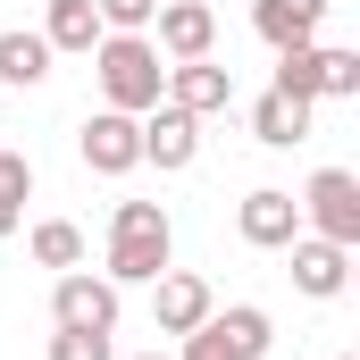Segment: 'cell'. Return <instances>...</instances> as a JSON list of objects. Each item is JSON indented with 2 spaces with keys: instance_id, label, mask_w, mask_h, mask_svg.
<instances>
[{
  "instance_id": "1",
  "label": "cell",
  "mask_w": 360,
  "mask_h": 360,
  "mask_svg": "<svg viewBox=\"0 0 360 360\" xmlns=\"http://www.w3.org/2000/svg\"><path fill=\"white\" fill-rule=\"evenodd\" d=\"M92 76H101V109H126V117L160 109V92H168L160 42H143V34H101L92 42Z\"/></svg>"
},
{
  "instance_id": "2",
  "label": "cell",
  "mask_w": 360,
  "mask_h": 360,
  "mask_svg": "<svg viewBox=\"0 0 360 360\" xmlns=\"http://www.w3.org/2000/svg\"><path fill=\"white\" fill-rule=\"evenodd\" d=\"M168 252H176L168 210H160V201H117V218H109V285H151V276H168Z\"/></svg>"
},
{
  "instance_id": "3",
  "label": "cell",
  "mask_w": 360,
  "mask_h": 360,
  "mask_svg": "<svg viewBox=\"0 0 360 360\" xmlns=\"http://www.w3.org/2000/svg\"><path fill=\"white\" fill-rule=\"evenodd\" d=\"M276 92H293V101H319V92L352 101V92H360V51H335V42H293V51H276Z\"/></svg>"
},
{
  "instance_id": "4",
  "label": "cell",
  "mask_w": 360,
  "mask_h": 360,
  "mask_svg": "<svg viewBox=\"0 0 360 360\" xmlns=\"http://www.w3.org/2000/svg\"><path fill=\"white\" fill-rule=\"evenodd\" d=\"M269 344H276L269 310L235 302V310H210V319L184 335V360H269Z\"/></svg>"
},
{
  "instance_id": "5",
  "label": "cell",
  "mask_w": 360,
  "mask_h": 360,
  "mask_svg": "<svg viewBox=\"0 0 360 360\" xmlns=\"http://www.w3.org/2000/svg\"><path fill=\"white\" fill-rule=\"evenodd\" d=\"M302 218H310L327 243L352 252V243H360V176H352V168H319V176L302 184Z\"/></svg>"
},
{
  "instance_id": "6",
  "label": "cell",
  "mask_w": 360,
  "mask_h": 360,
  "mask_svg": "<svg viewBox=\"0 0 360 360\" xmlns=\"http://www.w3.org/2000/svg\"><path fill=\"white\" fill-rule=\"evenodd\" d=\"M76 151H84L92 176H126V168H143V117H126V109H92L84 134H76Z\"/></svg>"
},
{
  "instance_id": "7",
  "label": "cell",
  "mask_w": 360,
  "mask_h": 360,
  "mask_svg": "<svg viewBox=\"0 0 360 360\" xmlns=\"http://www.w3.org/2000/svg\"><path fill=\"white\" fill-rule=\"evenodd\" d=\"M51 327H84V335H117V285L109 276L68 269L59 293H51Z\"/></svg>"
},
{
  "instance_id": "8",
  "label": "cell",
  "mask_w": 360,
  "mask_h": 360,
  "mask_svg": "<svg viewBox=\"0 0 360 360\" xmlns=\"http://www.w3.org/2000/svg\"><path fill=\"white\" fill-rule=\"evenodd\" d=\"M235 226H243V243H252V252H285V243L302 235V201H293L285 184H260V193H243Z\"/></svg>"
},
{
  "instance_id": "9",
  "label": "cell",
  "mask_w": 360,
  "mask_h": 360,
  "mask_svg": "<svg viewBox=\"0 0 360 360\" xmlns=\"http://www.w3.org/2000/svg\"><path fill=\"white\" fill-rule=\"evenodd\" d=\"M193 151H201V117H193V109H176V101L143 109V160H160V168H193Z\"/></svg>"
},
{
  "instance_id": "10",
  "label": "cell",
  "mask_w": 360,
  "mask_h": 360,
  "mask_svg": "<svg viewBox=\"0 0 360 360\" xmlns=\"http://www.w3.org/2000/svg\"><path fill=\"white\" fill-rule=\"evenodd\" d=\"M210 310H218V302H210V285H201V276H184V269L151 276V319H160V335H193Z\"/></svg>"
},
{
  "instance_id": "11",
  "label": "cell",
  "mask_w": 360,
  "mask_h": 360,
  "mask_svg": "<svg viewBox=\"0 0 360 360\" xmlns=\"http://www.w3.org/2000/svg\"><path fill=\"white\" fill-rule=\"evenodd\" d=\"M344 276H352V252H344V243H327V235H293V285H302L310 302H335Z\"/></svg>"
},
{
  "instance_id": "12",
  "label": "cell",
  "mask_w": 360,
  "mask_h": 360,
  "mask_svg": "<svg viewBox=\"0 0 360 360\" xmlns=\"http://www.w3.org/2000/svg\"><path fill=\"white\" fill-rule=\"evenodd\" d=\"M168 101L193 109V117H210V109L235 101V68H218V59H176V68H168Z\"/></svg>"
},
{
  "instance_id": "13",
  "label": "cell",
  "mask_w": 360,
  "mask_h": 360,
  "mask_svg": "<svg viewBox=\"0 0 360 360\" xmlns=\"http://www.w3.org/2000/svg\"><path fill=\"white\" fill-rule=\"evenodd\" d=\"M327 8L335 0H252V25H260L269 51H293V42H319V17Z\"/></svg>"
},
{
  "instance_id": "14",
  "label": "cell",
  "mask_w": 360,
  "mask_h": 360,
  "mask_svg": "<svg viewBox=\"0 0 360 360\" xmlns=\"http://www.w3.org/2000/svg\"><path fill=\"white\" fill-rule=\"evenodd\" d=\"M210 42H218L210 0H160V51L168 59H210Z\"/></svg>"
},
{
  "instance_id": "15",
  "label": "cell",
  "mask_w": 360,
  "mask_h": 360,
  "mask_svg": "<svg viewBox=\"0 0 360 360\" xmlns=\"http://www.w3.org/2000/svg\"><path fill=\"white\" fill-rule=\"evenodd\" d=\"M252 134L269 143V151H293V143H310V101H293V92H260V109H252Z\"/></svg>"
},
{
  "instance_id": "16",
  "label": "cell",
  "mask_w": 360,
  "mask_h": 360,
  "mask_svg": "<svg viewBox=\"0 0 360 360\" xmlns=\"http://www.w3.org/2000/svg\"><path fill=\"white\" fill-rule=\"evenodd\" d=\"M42 42H51V51H92V42H101V8H92V0H51Z\"/></svg>"
},
{
  "instance_id": "17",
  "label": "cell",
  "mask_w": 360,
  "mask_h": 360,
  "mask_svg": "<svg viewBox=\"0 0 360 360\" xmlns=\"http://www.w3.org/2000/svg\"><path fill=\"white\" fill-rule=\"evenodd\" d=\"M42 76H51V42L25 34V25L0 34V84H42Z\"/></svg>"
},
{
  "instance_id": "18",
  "label": "cell",
  "mask_w": 360,
  "mask_h": 360,
  "mask_svg": "<svg viewBox=\"0 0 360 360\" xmlns=\"http://www.w3.org/2000/svg\"><path fill=\"white\" fill-rule=\"evenodd\" d=\"M34 260L42 269H84V226L76 218H42L34 226Z\"/></svg>"
},
{
  "instance_id": "19",
  "label": "cell",
  "mask_w": 360,
  "mask_h": 360,
  "mask_svg": "<svg viewBox=\"0 0 360 360\" xmlns=\"http://www.w3.org/2000/svg\"><path fill=\"white\" fill-rule=\"evenodd\" d=\"M0 201H8V210L34 201V160H25V151H0Z\"/></svg>"
},
{
  "instance_id": "20",
  "label": "cell",
  "mask_w": 360,
  "mask_h": 360,
  "mask_svg": "<svg viewBox=\"0 0 360 360\" xmlns=\"http://www.w3.org/2000/svg\"><path fill=\"white\" fill-rule=\"evenodd\" d=\"M101 8V25H117V34H143L151 17H160V0H92Z\"/></svg>"
},
{
  "instance_id": "21",
  "label": "cell",
  "mask_w": 360,
  "mask_h": 360,
  "mask_svg": "<svg viewBox=\"0 0 360 360\" xmlns=\"http://www.w3.org/2000/svg\"><path fill=\"white\" fill-rule=\"evenodd\" d=\"M51 360H109V335H84V327H59V335H51Z\"/></svg>"
},
{
  "instance_id": "22",
  "label": "cell",
  "mask_w": 360,
  "mask_h": 360,
  "mask_svg": "<svg viewBox=\"0 0 360 360\" xmlns=\"http://www.w3.org/2000/svg\"><path fill=\"white\" fill-rule=\"evenodd\" d=\"M17 218H25V210H8V201H0V235H17Z\"/></svg>"
},
{
  "instance_id": "23",
  "label": "cell",
  "mask_w": 360,
  "mask_h": 360,
  "mask_svg": "<svg viewBox=\"0 0 360 360\" xmlns=\"http://www.w3.org/2000/svg\"><path fill=\"white\" fill-rule=\"evenodd\" d=\"M134 360H168V352H134Z\"/></svg>"
}]
</instances>
